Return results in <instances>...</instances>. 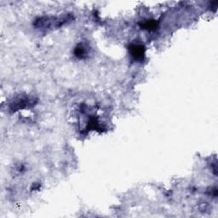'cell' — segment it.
Segmentation results:
<instances>
[{
    "label": "cell",
    "instance_id": "obj_1",
    "mask_svg": "<svg viewBox=\"0 0 218 218\" xmlns=\"http://www.w3.org/2000/svg\"><path fill=\"white\" fill-rule=\"evenodd\" d=\"M133 53V55L136 56V58H139V57H142V55H143V49H142V47L141 46H135L134 47V51L132 52Z\"/></svg>",
    "mask_w": 218,
    "mask_h": 218
}]
</instances>
